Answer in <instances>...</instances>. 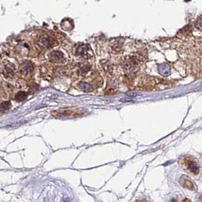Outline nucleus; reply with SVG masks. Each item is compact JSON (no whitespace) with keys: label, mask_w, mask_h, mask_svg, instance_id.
I'll return each mask as SVG.
<instances>
[{"label":"nucleus","mask_w":202,"mask_h":202,"mask_svg":"<svg viewBox=\"0 0 202 202\" xmlns=\"http://www.w3.org/2000/svg\"><path fill=\"white\" fill-rule=\"evenodd\" d=\"M170 202H177V201L176 200V199H172V200L171 201H170Z\"/></svg>","instance_id":"ddd939ff"},{"label":"nucleus","mask_w":202,"mask_h":202,"mask_svg":"<svg viewBox=\"0 0 202 202\" xmlns=\"http://www.w3.org/2000/svg\"><path fill=\"white\" fill-rule=\"evenodd\" d=\"M26 97H27V94H26L25 92H23V91H21V92L17 94L15 98H16L17 100L21 101V100H23L25 99Z\"/></svg>","instance_id":"6e6552de"},{"label":"nucleus","mask_w":202,"mask_h":202,"mask_svg":"<svg viewBox=\"0 0 202 202\" xmlns=\"http://www.w3.org/2000/svg\"><path fill=\"white\" fill-rule=\"evenodd\" d=\"M21 69L22 73H23L24 74H27L33 72V66L31 62H26V63H24L22 65Z\"/></svg>","instance_id":"0eeeda50"},{"label":"nucleus","mask_w":202,"mask_h":202,"mask_svg":"<svg viewBox=\"0 0 202 202\" xmlns=\"http://www.w3.org/2000/svg\"><path fill=\"white\" fill-rule=\"evenodd\" d=\"M183 202H191V201H190L189 199H188V198H186L183 201Z\"/></svg>","instance_id":"9b49d317"},{"label":"nucleus","mask_w":202,"mask_h":202,"mask_svg":"<svg viewBox=\"0 0 202 202\" xmlns=\"http://www.w3.org/2000/svg\"><path fill=\"white\" fill-rule=\"evenodd\" d=\"M54 43H55V40L53 38L46 34L41 36L37 40L38 45L41 48H44V49H48L52 47Z\"/></svg>","instance_id":"f257e3e1"},{"label":"nucleus","mask_w":202,"mask_h":202,"mask_svg":"<svg viewBox=\"0 0 202 202\" xmlns=\"http://www.w3.org/2000/svg\"><path fill=\"white\" fill-rule=\"evenodd\" d=\"M64 56L59 51H52L49 54V59L53 62H60L63 59Z\"/></svg>","instance_id":"423d86ee"},{"label":"nucleus","mask_w":202,"mask_h":202,"mask_svg":"<svg viewBox=\"0 0 202 202\" xmlns=\"http://www.w3.org/2000/svg\"><path fill=\"white\" fill-rule=\"evenodd\" d=\"M198 202H202V195H201V196H200V197H199V198H198Z\"/></svg>","instance_id":"f8f14e48"},{"label":"nucleus","mask_w":202,"mask_h":202,"mask_svg":"<svg viewBox=\"0 0 202 202\" xmlns=\"http://www.w3.org/2000/svg\"><path fill=\"white\" fill-rule=\"evenodd\" d=\"M77 51H78L79 55H80L81 56L86 58V59H89L93 56V53L90 49V47L86 44H83V45L80 46L77 49Z\"/></svg>","instance_id":"7ed1b4c3"},{"label":"nucleus","mask_w":202,"mask_h":202,"mask_svg":"<svg viewBox=\"0 0 202 202\" xmlns=\"http://www.w3.org/2000/svg\"><path fill=\"white\" fill-rule=\"evenodd\" d=\"M14 70H15L14 65L9 62H6L2 66V74H5V76L7 78H12L14 74Z\"/></svg>","instance_id":"f03ea898"},{"label":"nucleus","mask_w":202,"mask_h":202,"mask_svg":"<svg viewBox=\"0 0 202 202\" xmlns=\"http://www.w3.org/2000/svg\"><path fill=\"white\" fill-rule=\"evenodd\" d=\"M179 183L183 187L188 188L189 190H195V185L191 179L187 177L186 175H183L181 176L180 179H179Z\"/></svg>","instance_id":"20e7f679"},{"label":"nucleus","mask_w":202,"mask_h":202,"mask_svg":"<svg viewBox=\"0 0 202 202\" xmlns=\"http://www.w3.org/2000/svg\"><path fill=\"white\" fill-rule=\"evenodd\" d=\"M11 107V104L9 102H5L0 105V111H6Z\"/></svg>","instance_id":"1a4fd4ad"},{"label":"nucleus","mask_w":202,"mask_h":202,"mask_svg":"<svg viewBox=\"0 0 202 202\" xmlns=\"http://www.w3.org/2000/svg\"><path fill=\"white\" fill-rule=\"evenodd\" d=\"M195 27L200 31H202V16L198 18V19L197 20L196 23H195Z\"/></svg>","instance_id":"9d476101"},{"label":"nucleus","mask_w":202,"mask_h":202,"mask_svg":"<svg viewBox=\"0 0 202 202\" xmlns=\"http://www.w3.org/2000/svg\"><path fill=\"white\" fill-rule=\"evenodd\" d=\"M136 202H145V201H141V200H138V201H136Z\"/></svg>","instance_id":"4468645a"},{"label":"nucleus","mask_w":202,"mask_h":202,"mask_svg":"<svg viewBox=\"0 0 202 202\" xmlns=\"http://www.w3.org/2000/svg\"><path fill=\"white\" fill-rule=\"evenodd\" d=\"M185 163H186V166L188 167V170L190 172H191L192 173H195V174L198 173L199 167L195 161L192 160L191 159H187V160H185Z\"/></svg>","instance_id":"39448f33"}]
</instances>
